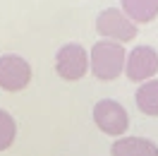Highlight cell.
Here are the masks:
<instances>
[{
  "label": "cell",
  "instance_id": "cell-10",
  "mask_svg": "<svg viewBox=\"0 0 158 156\" xmlns=\"http://www.w3.org/2000/svg\"><path fill=\"white\" fill-rule=\"evenodd\" d=\"M15 137H17V123H15V118L7 110L0 108V151L10 149L15 144Z\"/></svg>",
  "mask_w": 158,
  "mask_h": 156
},
{
  "label": "cell",
  "instance_id": "cell-8",
  "mask_svg": "<svg viewBox=\"0 0 158 156\" xmlns=\"http://www.w3.org/2000/svg\"><path fill=\"white\" fill-rule=\"evenodd\" d=\"M120 10L134 24H148L158 17V0H120Z\"/></svg>",
  "mask_w": 158,
  "mask_h": 156
},
{
  "label": "cell",
  "instance_id": "cell-3",
  "mask_svg": "<svg viewBox=\"0 0 158 156\" xmlns=\"http://www.w3.org/2000/svg\"><path fill=\"white\" fill-rule=\"evenodd\" d=\"M94 123L101 132H106L110 137H122L129 127V115L125 106L113 101V98H101L98 103L94 106Z\"/></svg>",
  "mask_w": 158,
  "mask_h": 156
},
{
  "label": "cell",
  "instance_id": "cell-4",
  "mask_svg": "<svg viewBox=\"0 0 158 156\" xmlns=\"http://www.w3.org/2000/svg\"><path fill=\"white\" fill-rule=\"evenodd\" d=\"M89 70V53L81 43H65L55 53V72L65 82H77Z\"/></svg>",
  "mask_w": 158,
  "mask_h": 156
},
{
  "label": "cell",
  "instance_id": "cell-1",
  "mask_svg": "<svg viewBox=\"0 0 158 156\" xmlns=\"http://www.w3.org/2000/svg\"><path fill=\"white\" fill-rule=\"evenodd\" d=\"M125 60H127V50L122 43L115 41H96L89 53V67L94 77L101 82H113L125 72Z\"/></svg>",
  "mask_w": 158,
  "mask_h": 156
},
{
  "label": "cell",
  "instance_id": "cell-7",
  "mask_svg": "<svg viewBox=\"0 0 158 156\" xmlns=\"http://www.w3.org/2000/svg\"><path fill=\"white\" fill-rule=\"evenodd\" d=\"M110 156H158V144L146 137H118L110 146Z\"/></svg>",
  "mask_w": 158,
  "mask_h": 156
},
{
  "label": "cell",
  "instance_id": "cell-5",
  "mask_svg": "<svg viewBox=\"0 0 158 156\" xmlns=\"http://www.w3.org/2000/svg\"><path fill=\"white\" fill-rule=\"evenodd\" d=\"M31 82V65L17 53L0 55V89L5 91H22Z\"/></svg>",
  "mask_w": 158,
  "mask_h": 156
},
{
  "label": "cell",
  "instance_id": "cell-9",
  "mask_svg": "<svg viewBox=\"0 0 158 156\" xmlns=\"http://www.w3.org/2000/svg\"><path fill=\"white\" fill-rule=\"evenodd\" d=\"M137 108L148 118H158V79H148L137 89Z\"/></svg>",
  "mask_w": 158,
  "mask_h": 156
},
{
  "label": "cell",
  "instance_id": "cell-2",
  "mask_svg": "<svg viewBox=\"0 0 158 156\" xmlns=\"http://www.w3.org/2000/svg\"><path fill=\"white\" fill-rule=\"evenodd\" d=\"M96 31L106 41H115V43H125L137 36V24L129 20L127 15L118 7H108L96 17Z\"/></svg>",
  "mask_w": 158,
  "mask_h": 156
},
{
  "label": "cell",
  "instance_id": "cell-6",
  "mask_svg": "<svg viewBox=\"0 0 158 156\" xmlns=\"http://www.w3.org/2000/svg\"><path fill=\"white\" fill-rule=\"evenodd\" d=\"M158 72V53L151 46H137L127 53L125 60V75L132 82H148Z\"/></svg>",
  "mask_w": 158,
  "mask_h": 156
}]
</instances>
